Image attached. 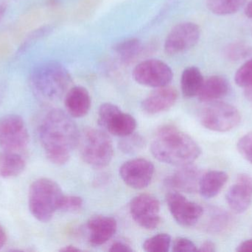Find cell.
<instances>
[{
	"instance_id": "cell-1",
	"label": "cell",
	"mask_w": 252,
	"mask_h": 252,
	"mask_svg": "<svg viewBox=\"0 0 252 252\" xmlns=\"http://www.w3.org/2000/svg\"><path fill=\"white\" fill-rule=\"evenodd\" d=\"M40 142L49 161L56 165L68 162L79 144V130L69 115L62 109L47 112L40 124Z\"/></svg>"
},
{
	"instance_id": "cell-2",
	"label": "cell",
	"mask_w": 252,
	"mask_h": 252,
	"mask_svg": "<svg viewBox=\"0 0 252 252\" xmlns=\"http://www.w3.org/2000/svg\"><path fill=\"white\" fill-rule=\"evenodd\" d=\"M151 151L160 162L176 167L192 164L201 155L198 144L172 125L163 126L157 130L151 142Z\"/></svg>"
},
{
	"instance_id": "cell-3",
	"label": "cell",
	"mask_w": 252,
	"mask_h": 252,
	"mask_svg": "<svg viewBox=\"0 0 252 252\" xmlns=\"http://www.w3.org/2000/svg\"><path fill=\"white\" fill-rule=\"evenodd\" d=\"M72 78L67 70L56 62H49L35 67L31 75V83L37 95L48 101H56L63 96Z\"/></svg>"
},
{
	"instance_id": "cell-4",
	"label": "cell",
	"mask_w": 252,
	"mask_h": 252,
	"mask_svg": "<svg viewBox=\"0 0 252 252\" xmlns=\"http://www.w3.org/2000/svg\"><path fill=\"white\" fill-rule=\"evenodd\" d=\"M63 196L60 186L56 181L46 178L38 179L30 186V211L38 221L47 223L59 210Z\"/></svg>"
},
{
	"instance_id": "cell-5",
	"label": "cell",
	"mask_w": 252,
	"mask_h": 252,
	"mask_svg": "<svg viewBox=\"0 0 252 252\" xmlns=\"http://www.w3.org/2000/svg\"><path fill=\"white\" fill-rule=\"evenodd\" d=\"M78 147L83 161L94 168L106 167L113 158V144L110 137L97 129L84 130L80 136Z\"/></svg>"
},
{
	"instance_id": "cell-6",
	"label": "cell",
	"mask_w": 252,
	"mask_h": 252,
	"mask_svg": "<svg viewBox=\"0 0 252 252\" xmlns=\"http://www.w3.org/2000/svg\"><path fill=\"white\" fill-rule=\"evenodd\" d=\"M207 104L200 113V121L205 128L223 133L239 125L241 115L235 107L217 101Z\"/></svg>"
},
{
	"instance_id": "cell-7",
	"label": "cell",
	"mask_w": 252,
	"mask_h": 252,
	"mask_svg": "<svg viewBox=\"0 0 252 252\" xmlns=\"http://www.w3.org/2000/svg\"><path fill=\"white\" fill-rule=\"evenodd\" d=\"M29 139L25 121L19 115L0 118V147L3 151L20 152L28 146Z\"/></svg>"
},
{
	"instance_id": "cell-8",
	"label": "cell",
	"mask_w": 252,
	"mask_h": 252,
	"mask_svg": "<svg viewBox=\"0 0 252 252\" xmlns=\"http://www.w3.org/2000/svg\"><path fill=\"white\" fill-rule=\"evenodd\" d=\"M97 121L100 127L121 138L134 133L137 126L131 115L122 112L117 105L112 103H104L100 107Z\"/></svg>"
},
{
	"instance_id": "cell-9",
	"label": "cell",
	"mask_w": 252,
	"mask_h": 252,
	"mask_svg": "<svg viewBox=\"0 0 252 252\" xmlns=\"http://www.w3.org/2000/svg\"><path fill=\"white\" fill-rule=\"evenodd\" d=\"M133 77L141 85L158 88L169 85L173 74L171 68L165 62L158 59H148L135 67Z\"/></svg>"
},
{
	"instance_id": "cell-10",
	"label": "cell",
	"mask_w": 252,
	"mask_h": 252,
	"mask_svg": "<svg viewBox=\"0 0 252 252\" xmlns=\"http://www.w3.org/2000/svg\"><path fill=\"white\" fill-rule=\"evenodd\" d=\"M130 213L139 226L148 230L155 229L161 223L159 201L149 194L134 197L130 203Z\"/></svg>"
},
{
	"instance_id": "cell-11",
	"label": "cell",
	"mask_w": 252,
	"mask_h": 252,
	"mask_svg": "<svg viewBox=\"0 0 252 252\" xmlns=\"http://www.w3.org/2000/svg\"><path fill=\"white\" fill-rule=\"evenodd\" d=\"M201 31L197 24L182 22L170 31L164 41V51L176 56L190 50L198 43Z\"/></svg>"
},
{
	"instance_id": "cell-12",
	"label": "cell",
	"mask_w": 252,
	"mask_h": 252,
	"mask_svg": "<svg viewBox=\"0 0 252 252\" xmlns=\"http://www.w3.org/2000/svg\"><path fill=\"white\" fill-rule=\"evenodd\" d=\"M166 200L172 216L179 224L186 227L198 224L204 213V208L201 206L188 201L177 192L167 194Z\"/></svg>"
},
{
	"instance_id": "cell-13",
	"label": "cell",
	"mask_w": 252,
	"mask_h": 252,
	"mask_svg": "<svg viewBox=\"0 0 252 252\" xmlns=\"http://www.w3.org/2000/svg\"><path fill=\"white\" fill-rule=\"evenodd\" d=\"M154 173V164L145 158L129 160L120 168V176L124 183L135 189H142L149 186Z\"/></svg>"
},
{
	"instance_id": "cell-14",
	"label": "cell",
	"mask_w": 252,
	"mask_h": 252,
	"mask_svg": "<svg viewBox=\"0 0 252 252\" xmlns=\"http://www.w3.org/2000/svg\"><path fill=\"white\" fill-rule=\"evenodd\" d=\"M226 202L231 210L241 214L248 210L252 203V177L241 174L226 195Z\"/></svg>"
},
{
	"instance_id": "cell-15",
	"label": "cell",
	"mask_w": 252,
	"mask_h": 252,
	"mask_svg": "<svg viewBox=\"0 0 252 252\" xmlns=\"http://www.w3.org/2000/svg\"><path fill=\"white\" fill-rule=\"evenodd\" d=\"M177 90L170 86L158 87L142 101V109L149 115L161 113L174 106L178 99Z\"/></svg>"
},
{
	"instance_id": "cell-16",
	"label": "cell",
	"mask_w": 252,
	"mask_h": 252,
	"mask_svg": "<svg viewBox=\"0 0 252 252\" xmlns=\"http://www.w3.org/2000/svg\"><path fill=\"white\" fill-rule=\"evenodd\" d=\"M172 176L167 178L166 185L172 189L186 193H195L199 189L201 171L197 167L189 164L182 166Z\"/></svg>"
},
{
	"instance_id": "cell-17",
	"label": "cell",
	"mask_w": 252,
	"mask_h": 252,
	"mask_svg": "<svg viewBox=\"0 0 252 252\" xmlns=\"http://www.w3.org/2000/svg\"><path fill=\"white\" fill-rule=\"evenodd\" d=\"M89 241L92 245L98 247L109 241L116 233L118 223L113 217L97 216L87 222Z\"/></svg>"
},
{
	"instance_id": "cell-18",
	"label": "cell",
	"mask_w": 252,
	"mask_h": 252,
	"mask_svg": "<svg viewBox=\"0 0 252 252\" xmlns=\"http://www.w3.org/2000/svg\"><path fill=\"white\" fill-rule=\"evenodd\" d=\"M91 97L85 87L75 86L68 90L65 96L66 110L73 118H82L87 115L91 108Z\"/></svg>"
},
{
	"instance_id": "cell-19",
	"label": "cell",
	"mask_w": 252,
	"mask_h": 252,
	"mask_svg": "<svg viewBox=\"0 0 252 252\" xmlns=\"http://www.w3.org/2000/svg\"><path fill=\"white\" fill-rule=\"evenodd\" d=\"M229 91L227 79L222 75H213L203 83L198 93V99L204 103L216 102L224 97Z\"/></svg>"
},
{
	"instance_id": "cell-20",
	"label": "cell",
	"mask_w": 252,
	"mask_h": 252,
	"mask_svg": "<svg viewBox=\"0 0 252 252\" xmlns=\"http://www.w3.org/2000/svg\"><path fill=\"white\" fill-rule=\"evenodd\" d=\"M228 175L225 172L211 170L202 175L198 192L205 198H213L220 193L227 183Z\"/></svg>"
},
{
	"instance_id": "cell-21",
	"label": "cell",
	"mask_w": 252,
	"mask_h": 252,
	"mask_svg": "<svg viewBox=\"0 0 252 252\" xmlns=\"http://www.w3.org/2000/svg\"><path fill=\"white\" fill-rule=\"evenodd\" d=\"M26 161L20 152L3 151L0 153V177L12 179L25 170Z\"/></svg>"
},
{
	"instance_id": "cell-22",
	"label": "cell",
	"mask_w": 252,
	"mask_h": 252,
	"mask_svg": "<svg viewBox=\"0 0 252 252\" xmlns=\"http://www.w3.org/2000/svg\"><path fill=\"white\" fill-rule=\"evenodd\" d=\"M204 79L201 71L196 67H189L182 72L181 88L182 94L186 98L198 96Z\"/></svg>"
},
{
	"instance_id": "cell-23",
	"label": "cell",
	"mask_w": 252,
	"mask_h": 252,
	"mask_svg": "<svg viewBox=\"0 0 252 252\" xmlns=\"http://www.w3.org/2000/svg\"><path fill=\"white\" fill-rule=\"evenodd\" d=\"M114 49L122 62L129 65L142 54L144 48L139 38H130L118 43Z\"/></svg>"
},
{
	"instance_id": "cell-24",
	"label": "cell",
	"mask_w": 252,
	"mask_h": 252,
	"mask_svg": "<svg viewBox=\"0 0 252 252\" xmlns=\"http://www.w3.org/2000/svg\"><path fill=\"white\" fill-rule=\"evenodd\" d=\"M247 0H207V8L219 16L233 14L244 7Z\"/></svg>"
},
{
	"instance_id": "cell-25",
	"label": "cell",
	"mask_w": 252,
	"mask_h": 252,
	"mask_svg": "<svg viewBox=\"0 0 252 252\" xmlns=\"http://www.w3.org/2000/svg\"><path fill=\"white\" fill-rule=\"evenodd\" d=\"M229 216L219 209H212L206 213L203 222V229L210 232H219L223 230L229 223Z\"/></svg>"
},
{
	"instance_id": "cell-26",
	"label": "cell",
	"mask_w": 252,
	"mask_h": 252,
	"mask_svg": "<svg viewBox=\"0 0 252 252\" xmlns=\"http://www.w3.org/2000/svg\"><path fill=\"white\" fill-rule=\"evenodd\" d=\"M171 245V237L167 234H158L146 240L143 250L147 252H167Z\"/></svg>"
},
{
	"instance_id": "cell-27",
	"label": "cell",
	"mask_w": 252,
	"mask_h": 252,
	"mask_svg": "<svg viewBox=\"0 0 252 252\" xmlns=\"http://www.w3.org/2000/svg\"><path fill=\"white\" fill-rule=\"evenodd\" d=\"M145 139L141 135L133 133L122 138L119 142V148L124 153H136L145 147Z\"/></svg>"
},
{
	"instance_id": "cell-28",
	"label": "cell",
	"mask_w": 252,
	"mask_h": 252,
	"mask_svg": "<svg viewBox=\"0 0 252 252\" xmlns=\"http://www.w3.org/2000/svg\"><path fill=\"white\" fill-rule=\"evenodd\" d=\"M252 54V47L243 42H235L229 44L225 48L226 59L232 62H238L250 57Z\"/></svg>"
},
{
	"instance_id": "cell-29",
	"label": "cell",
	"mask_w": 252,
	"mask_h": 252,
	"mask_svg": "<svg viewBox=\"0 0 252 252\" xmlns=\"http://www.w3.org/2000/svg\"><path fill=\"white\" fill-rule=\"evenodd\" d=\"M235 81L239 87L244 88L252 85V57L237 71Z\"/></svg>"
},
{
	"instance_id": "cell-30",
	"label": "cell",
	"mask_w": 252,
	"mask_h": 252,
	"mask_svg": "<svg viewBox=\"0 0 252 252\" xmlns=\"http://www.w3.org/2000/svg\"><path fill=\"white\" fill-rule=\"evenodd\" d=\"M84 201L82 198L75 195H64L61 204L60 211L64 213H75L79 211L82 208Z\"/></svg>"
},
{
	"instance_id": "cell-31",
	"label": "cell",
	"mask_w": 252,
	"mask_h": 252,
	"mask_svg": "<svg viewBox=\"0 0 252 252\" xmlns=\"http://www.w3.org/2000/svg\"><path fill=\"white\" fill-rule=\"evenodd\" d=\"M241 155L252 164V132L243 136L237 144Z\"/></svg>"
},
{
	"instance_id": "cell-32",
	"label": "cell",
	"mask_w": 252,
	"mask_h": 252,
	"mask_svg": "<svg viewBox=\"0 0 252 252\" xmlns=\"http://www.w3.org/2000/svg\"><path fill=\"white\" fill-rule=\"evenodd\" d=\"M173 251L175 252H195L198 251V249L190 240L185 238H177L173 241Z\"/></svg>"
},
{
	"instance_id": "cell-33",
	"label": "cell",
	"mask_w": 252,
	"mask_h": 252,
	"mask_svg": "<svg viewBox=\"0 0 252 252\" xmlns=\"http://www.w3.org/2000/svg\"><path fill=\"white\" fill-rule=\"evenodd\" d=\"M51 28L49 26L42 27V28H38V29L35 30L33 32L31 33V35L28 37L26 40H25L24 44H22V47H20L21 51H24L25 49L28 48L30 45L34 41H37L39 38H42L44 36L47 35L50 31H51Z\"/></svg>"
},
{
	"instance_id": "cell-34",
	"label": "cell",
	"mask_w": 252,
	"mask_h": 252,
	"mask_svg": "<svg viewBox=\"0 0 252 252\" xmlns=\"http://www.w3.org/2000/svg\"><path fill=\"white\" fill-rule=\"evenodd\" d=\"M109 252H133L131 247L128 244L126 243L122 242V241H116L113 243L109 250Z\"/></svg>"
},
{
	"instance_id": "cell-35",
	"label": "cell",
	"mask_w": 252,
	"mask_h": 252,
	"mask_svg": "<svg viewBox=\"0 0 252 252\" xmlns=\"http://www.w3.org/2000/svg\"><path fill=\"white\" fill-rule=\"evenodd\" d=\"M198 250L203 252H216V247L214 243L207 241L201 244V247Z\"/></svg>"
},
{
	"instance_id": "cell-36",
	"label": "cell",
	"mask_w": 252,
	"mask_h": 252,
	"mask_svg": "<svg viewBox=\"0 0 252 252\" xmlns=\"http://www.w3.org/2000/svg\"><path fill=\"white\" fill-rule=\"evenodd\" d=\"M238 252H252V239L244 241L238 246L236 250Z\"/></svg>"
},
{
	"instance_id": "cell-37",
	"label": "cell",
	"mask_w": 252,
	"mask_h": 252,
	"mask_svg": "<svg viewBox=\"0 0 252 252\" xmlns=\"http://www.w3.org/2000/svg\"><path fill=\"white\" fill-rule=\"evenodd\" d=\"M7 241V235L2 226L0 225V250L4 247Z\"/></svg>"
},
{
	"instance_id": "cell-38",
	"label": "cell",
	"mask_w": 252,
	"mask_h": 252,
	"mask_svg": "<svg viewBox=\"0 0 252 252\" xmlns=\"http://www.w3.org/2000/svg\"><path fill=\"white\" fill-rule=\"evenodd\" d=\"M245 14L247 17L252 19V0L249 1L245 7Z\"/></svg>"
},
{
	"instance_id": "cell-39",
	"label": "cell",
	"mask_w": 252,
	"mask_h": 252,
	"mask_svg": "<svg viewBox=\"0 0 252 252\" xmlns=\"http://www.w3.org/2000/svg\"><path fill=\"white\" fill-rule=\"evenodd\" d=\"M7 3L4 2V1H1V2H0V21L2 19L4 13H5L6 10H7Z\"/></svg>"
},
{
	"instance_id": "cell-40",
	"label": "cell",
	"mask_w": 252,
	"mask_h": 252,
	"mask_svg": "<svg viewBox=\"0 0 252 252\" xmlns=\"http://www.w3.org/2000/svg\"><path fill=\"white\" fill-rule=\"evenodd\" d=\"M81 251L80 249L76 248L75 247H73V246H66V247H63V248L61 249L60 252H79Z\"/></svg>"
},
{
	"instance_id": "cell-41",
	"label": "cell",
	"mask_w": 252,
	"mask_h": 252,
	"mask_svg": "<svg viewBox=\"0 0 252 252\" xmlns=\"http://www.w3.org/2000/svg\"><path fill=\"white\" fill-rule=\"evenodd\" d=\"M245 96L247 99L252 101V85L245 88Z\"/></svg>"
}]
</instances>
